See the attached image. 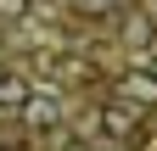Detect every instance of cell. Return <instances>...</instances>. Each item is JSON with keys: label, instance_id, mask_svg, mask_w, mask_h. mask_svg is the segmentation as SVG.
I'll return each instance as SVG.
<instances>
[{"label": "cell", "instance_id": "6da1fadb", "mask_svg": "<svg viewBox=\"0 0 157 151\" xmlns=\"http://www.w3.org/2000/svg\"><path fill=\"white\" fill-rule=\"evenodd\" d=\"M135 129H140V106H135L129 95L101 106V134L107 140H135Z\"/></svg>", "mask_w": 157, "mask_h": 151}, {"label": "cell", "instance_id": "7a4b0ae2", "mask_svg": "<svg viewBox=\"0 0 157 151\" xmlns=\"http://www.w3.org/2000/svg\"><path fill=\"white\" fill-rule=\"evenodd\" d=\"M23 118H28V129H56L62 123V101H56L51 90H34L23 101Z\"/></svg>", "mask_w": 157, "mask_h": 151}, {"label": "cell", "instance_id": "3957f363", "mask_svg": "<svg viewBox=\"0 0 157 151\" xmlns=\"http://www.w3.org/2000/svg\"><path fill=\"white\" fill-rule=\"evenodd\" d=\"M124 95H129L135 106H157V67H135V73H124Z\"/></svg>", "mask_w": 157, "mask_h": 151}, {"label": "cell", "instance_id": "277c9868", "mask_svg": "<svg viewBox=\"0 0 157 151\" xmlns=\"http://www.w3.org/2000/svg\"><path fill=\"white\" fill-rule=\"evenodd\" d=\"M34 95L23 73H0V112H23V101Z\"/></svg>", "mask_w": 157, "mask_h": 151}, {"label": "cell", "instance_id": "5b68a950", "mask_svg": "<svg viewBox=\"0 0 157 151\" xmlns=\"http://www.w3.org/2000/svg\"><path fill=\"white\" fill-rule=\"evenodd\" d=\"M73 17H84V23H107V17L124 11V0H67Z\"/></svg>", "mask_w": 157, "mask_h": 151}, {"label": "cell", "instance_id": "8992f818", "mask_svg": "<svg viewBox=\"0 0 157 151\" xmlns=\"http://www.w3.org/2000/svg\"><path fill=\"white\" fill-rule=\"evenodd\" d=\"M124 34H129V39H135V45H151V39H157V34H151V23H146V17H129V28H124Z\"/></svg>", "mask_w": 157, "mask_h": 151}, {"label": "cell", "instance_id": "52a82bcc", "mask_svg": "<svg viewBox=\"0 0 157 151\" xmlns=\"http://www.w3.org/2000/svg\"><path fill=\"white\" fill-rule=\"evenodd\" d=\"M28 11V0H0V17H23Z\"/></svg>", "mask_w": 157, "mask_h": 151}, {"label": "cell", "instance_id": "ba28073f", "mask_svg": "<svg viewBox=\"0 0 157 151\" xmlns=\"http://www.w3.org/2000/svg\"><path fill=\"white\" fill-rule=\"evenodd\" d=\"M0 151H11V145H0Z\"/></svg>", "mask_w": 157, "mask_h": 151}]
</instances>
